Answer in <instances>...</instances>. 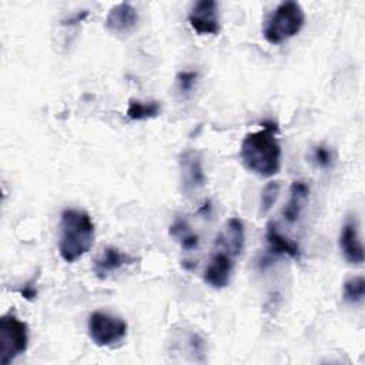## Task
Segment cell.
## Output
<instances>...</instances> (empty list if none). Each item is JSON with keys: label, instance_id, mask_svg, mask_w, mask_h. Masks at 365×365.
I'll return each mask as SVG.
<instances>
[{"label": "cell", "instance_id": "cell-6", "mask_svg": "<svg viewBox=\"0 0 365 365\" xmlns=\"http://www.w3.org/2000/svg\"><path fill=\"white\" fill-rule=\"evenodd\" d=\"M178 165H180L181 190L184 194L192 195L205 185L207 177L202 168V158L200 151L194 148H188L182 151L178 158Z\"/></svg>", "mask_w": 365, "mask_h": 365}, {"label": "cell", "instance_id": "cell-12", "mask_svg": "<svg viewBox=\"0 0 365 365\" xmlns=\"http://www.w3.org/2000/svg\"><path fill=\"white\" fill-rule=\"evenodd\" d=\"M244 241H245L244 222L238 217H231L230 220H227L224 228L215 238L214 244L228 250L232 255L238 257L244 248Z\"/></svg>", "mask_w": 365, "mask_h": 365}, {"label": "cell", "instance_id": "cell-21", "mask_svg": "<svg viewBox=\"0 0 365 365\" xmlns=\"http://www.w3.org/2000/svg\"><path fill=\"white\" fill-rule=\"evenodd\" d=\"M20 294H21L26 299L31 301V299H34V298H36L37 291H36V288H34V287H31L30 284H26V285L20 289Z\"/></svg>", "mask_w": 365, "mask_h": 365}, {"label": "cell", "instance_id": "cell-15", "mask_svg": "<svg viewBox=\"0 0 365 365\" xmlns=\"http://www.w3.org/2000/svg\"><path fill=\"white\" fill-rule=\"evenodd\" d=\"M161 113V104L158 101H141L135 98L128 100L127 106V117L133 121H145L158 117Z\"/></svg>", "mask_w": 365, "mask_h": 365}, {"label": "cell", "instance_id": "cell-14", "mask_svg": "<svg viewBox=\"0 0 365 365\" xmlns=\"http://www.w3.org/2000/svg\"><path fill=\"white\" fill-rule=\"evenodd\" d=\"M308 198L309 185L304 181H294L289 188V200L282 210V217L288 224H294L299 218Z\"/></svg>", "mask_w": 365, "mask_h": 365}, {"label": "cell", "instance_id": "cell-20", "mask_svg": "<svg viewBox=\"0 0 365 365\" xmlns=\"http://www.w3.org/2000/svg\"><path fill=\"white\" fill-rule=\"evenodd\" d=\"M314 163L321 168H328L332 163V153L325 145H317L312 151Z\"/></svg>", "mask_w": 365, "mask_h": 365}, {"label": "cell", "instance_id": "cell-7", "mask_svg": "<svg viewBox=\"0 0 365 365\" xmlns=\"http://www.w3.org/2000/svg\"><path fill=\"white\" fill-rule=\"evenodd\" d=\"M237 257L232 255L228 250L215 245L210 261L204 269V281L214 289H222L230 284V278L234 268V259Z\"/></svg>", "mask_w": 365, "mask_h": 365}, {"label": "cell", "instance_id": "cell-16", "mask_svg": "<svg viewBox=\"0 0 365 365\" xmlns=\"http://www.w3.org/2000/svg\"><path fill=\"white\" fill-rule=\"evenodd\" d=\"M170 235L174 237L180 242V245L184 251H194L198 248L200 238L194 231H191V228L185 220H181V218L175 220L170 225Z\"/></svg>", "mask_w": 365, "mask_h": 365}, {"label": "cell", "instance_id": "cell-5", "mask_svg": "<svg viewBox=\"0 0 365 365\" xmlns=\"http://www.w3.org/2000/svg\"><path fill=\"white\" fill-rule=\"evenodd\" d=\"M127 322L108 312L94 311L87 321V331L90 339L97 346H114L120 344L127 335Z\"/></svg>", "mask_w": 365, "mask_h": 365}, {"label": "cell", "instance_id": "cell-2", "mask_svg": "<svg viewBox=\"0 0 365 365\" xmlns=\"http://www.w3.org/2000/svg\"><path fill=\"white\" fill-rule=\"evenodd\" d=\"M94 242V222L88 212L66 208L60 215L58 254L71 264L87 254Z\"/></svg>", "mask_w": 365, "mask_h": 365}, {"label": "cell", "instance_id": "cell-8", "mask_svg": "<svg viewBox=\"0 0 365 365\" xmlns=\"http://www.w3.org/2000/svg\"><path fill=\"white\" fill-rule=\"evenodd\" d=\"M188 23L195 33L217 36L220 33L218 4L214 0L195 1L188 11Z\"/></svg>", "mask_w": 365, "mask_h": 365}, {"label": "cell", "instance_id": "cell-1", "mask_svg": "<svg viewBox=\"0 0 365 365\" xmlns=\"http://www.w3.org/2000/svg\"><path fill=\"white\" fill-rule=\"evenodd\" d=\"M278 125L274 121L262 123L257 131L245 134L240 155L244 167L261 178H269L281 170V145L277 138Z\"/></svg>", "mask_w": 365, "mask_h": 365}, {"label": "cell", "instance_id": "cell-19", "mask_svg": "<svg viewBox=\"0 0 365 365\" xmlns=\"http://www.w3.org/2000/svg\"><path fill=\"white\" fill-rule=\"evenodd\" d=\"M197 78H198V74L195 71H180L175 78L178 90L185 96L190 94L195 87Z\"/></svg>", "mask_w": 365, "mask_h": 365}, {"label": "cell", "instance_id": "cell-11", "mask_svg": "<svg viewBox=\"0 0 365 365\" xmlns=\"http://www.w3.org/2000/svg\"><path fill=\"white\" fill-rule=\"evenodd\" d=\"M135 262V258L121 252L115 247L104 248L93 262V272L98 279H106L111 272L118 271L121 267Z\"/></svg>", "mask_w": 365, "mask_h": 365}, {"label": "cell", "instance_id": "cell-10", "mask_svg": "<svg viewBox=\"0 0 365 365\" xmlns=\"http://www.w3.org/2000/svg\"><path fill=\"white\" fill-rule=\"evenodd\" d=\"M138 13L130 3L113 6L106 17V27L114 34H128L137 27Z\"/></svg>", "mask_w": 365, "mask_h": 365}, {"label": "cell", "instance_id": "cell-18", "mask_svg": "<svg viewBox=\"0 0 365 365\" xmlns=\"http://www.w3.org/2000/svg\"><path fill=\"white\" fill-rule=\"evenodd\" d=\"M279 190H281L279 181H269L264 185L261 191V198H259V214L264 215L272 208V205L278 198Z\"/></svg>", "mask_w": 365, "mask_h": 365}, {"label": "cell", "instance_id": "cell-9", "mask_svg": "<svg viewBox=\"0 0 365 365\" xmlns=\"http://www.w3.org/2000/svg\"><path fill=\"white\" fill-rule=\"evenodd\" d=\"M338 245L342 257L349 264L361 265L364 262V247L359 237L358 220L355 215H348L341 227Z\"/></svg>", "mask_w": 365, "mask_h": 365}, {"label": "cell", "instance_id": "cell-3", "mask_svg": "<svg viewBox=\"0 0 365 365\" xmlns=\"http://www.w3.org/2000/svg\"><path fill=\"white\" fill-rule=\"evenodd\" d=\"M304 24L305 13L301 4L297 1H282L265 20L262 34L269 44H281L297 36Z\"/></svg>", "mask_w": 365, "mask_h": 365}, {"label": "cell", "instance_id": "cell-13", "mask_svg": "<svg viewBox=\"0 0 365 365\" xmlns=\"http://www.w3.org/2000/svg\"><path fill=\"white\" fill-rule=\"evenodd\" d=\"M265 240L268 242V251L272 255H288L298 259L301 257L299 247L295 241L287 238L277 227L275 222H268L265 231Z\"/></svg>", "mask_w": 365, "mask_h": 365}, {"label": "cell", "instance_id": "cell-4", "mask_svg": "<svg viewBox=\"0 0 365 365\" xmlns=\"http://www.w3.org/2000/svg\"><path fill=\"white\" fill-rule=\"evenodd\" d=\"M29 346V328L13 312L0 318V364H11Z\"/></svg>", "mask_w": 365, "mask_h": 365}, {"label": "cell", "instance_id": "cell-17", "mask_svg": "<svg viewBox=\"0 0 365 365\" xmlns=\"http://www.w3.org/2000/svg\"><path fill=\"white\" fill-rule=\"evenodd\" d=\"M365 295V279L362 275H355L348 278L342 285L344 301L352 305L361 304Z\"/></svg>", "mask_w": 365, "mask_h": 365}]
</instances>
